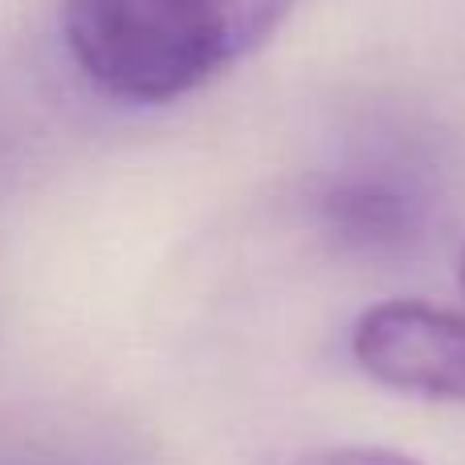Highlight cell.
I'll return each instance as SVG.
<instances>
[{
    "instance_id": "obj_4",
    "label": "cell",
    "mask_w": 465,
    "mask_h": 465,
    "mask_svg": "<svg viewBox=\"0 0 465 465\" xmlns=\"http://www.w3.org/2000/svg\"><path fill=\"white\" fill-rule=\"evenodd\" d=\"M298 465H417L412 458H401L392 450H368V445H343V450L311 453Z\"/></svg>"
},
{
    "instance_id": "obj_3",
    "label": "cell",
    "mask_w": 465,
    "mask_h": 465,
    "mask_svg": "<svg viewBox=\"0 0 465 465\" xmlns=\"http://www.w3.org/2000/svg\"><path fill=\"white\" fill-rule=\"evenodd\" d=\"M327 221L360 249H392L412 232V201L396 188L355 180L327 196Z\"/></svg>"
},
{
    "instance_id": "obj_1",
    "label": "cell",
    "mask_w": 465,
    "mask_h": 465,
    "mask_svg": "<svg viewBox=\"0 0 465 465\" xmlns=\"http://www.w3.org/2000/svg\"><path fill=\"white\" fill-rule=\"evenodd\" d=\"M294 0H62L78 70L123 103H172L273 37Z\"/></svg>"
},
{
    "instance_id": "obj_2",
    "label": "cell",
    "mask_w": 465,
    "mask_h": 465,
    "mask_svg": "<svg viewBox=\"0 0 465 465\" xmlns=\"http://www.w3.org/2000/svg\"><path fill=\"white\" fill-rule=\"evenodd\" d=\"M351 355L376 384L425 401H465V314L396 298L360 314Z\"/></svg>"
},
{
    "instance_id": "obj_5",
    "label": "cell",
    "mask_w": 465,
    "mask_h": 465,
    "mask_svg": "<svg viewBox=\"0 0 465 465\" xmlns=\"http://www.w3.org/2000/svg\"><path fill=\"white\" fill-rule=\"evenodd\" d=\"M461 290H465V249H461Z\"/></svg>"
}]
</instances>
